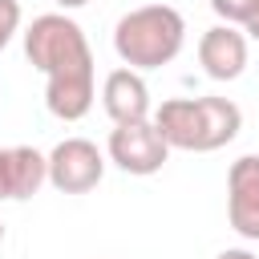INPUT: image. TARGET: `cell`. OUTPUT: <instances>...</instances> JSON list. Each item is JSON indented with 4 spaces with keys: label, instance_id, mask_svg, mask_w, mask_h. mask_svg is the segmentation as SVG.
<instances>
[{
    "label": "cell",
    "instance_id": "52a82bcc",
    "mask_svg": "<svg viewBox=\"0 0 259 259\" xmlns=\"http://www.w3.org/2000/svg\"><path fill=\"white\" fill-rule=\"evenodd\" d=\"M198 65L210 81H235L247 69V36L235 24H214L198 36Z\"/></svg>",
    "mask_w": 259,
    "mask_h": 259
},
{
    "label": "cell",
    "instance_id": "5b68a950",
    "mask_svg": "<svg viewBox=\"0 0 259 259\" xmlns=\"http://www.w3.org/2000/svg\"><path fill=\"white\" fill-rule=\"evenodd\" d=\"M45 158H49V186L61 194H89L105 178V154L89 138H65Z\"/></svg>",
    "mask_w": 259,
    "mask_h": 259
},
{
    "label": "cell",
    "instance_id": "7c38bea8",
    "mask_svg": "<svg viewBox=\"0 0 259 259\" xmlns=\"http://www.w3.org/2000/svg\"><path fill=\"white\" fill-rule=\"evenodd\" d=\"M12 198V182H8V146H0V202Z\"/></svg>",
    "mask_w": 259,
    "mask_h": 259
},
{
    "label": "cell",
    "instance_id": "8fae6325",
    "mask_svg": "<svg viewBox=\"0 0 259 259\" xmlns=\"http://www.w3.org/2000/svg\"><path fill=\"white\" fill-rule=\"evenodd\" d=\"M20 32V0H0V53Z\"/></svg>",
    "mask_w": 259,
    "mask_h": 259
},
{
    "label": "cell",
    "instance_id": "6da1fadb",
    "mask_svg": "<svg viewBox=\"0 0 259 259\" xmlns=\"http://www.w3.org/2000/svg\"><path fill=\"white\" fill-rule=\"evenodd\" d=\"M24 57L36 73H45V105L61 121H81L97 97L93 49L81 24L69 12L32 16L24 28Z\"/></svg>",
    "mask_w": 259,
    "mask_h": 259
},
{
    "label": "cell",
    "instance_id": "9a60e30c",
    "mask_svg": "<svg viewBox=\"0 0 259 259\" xmlns=\"http://www.w3.org/2000/svg\"><path fill=\"white\" fill-rule=\"evenodd\" d=\"M0 243H4V223H0Z\"/></svg>",
    "mask_w": 259,
    "mask_h": 259
},
{
    "label": "cell",
    "instance_id": "8992f818",
    "mask_svg": "<svg viewBox=\"0 0 259 259\" xmlns=\"http://www.w3.org/2000/svg\"><path fill=\"white\" fill-rule=\"evenodd\" d=\"M227 223L235 235L259 243V154H243L227 170Z\"/></svg>",
    "mask_w": 259,
    "mask_h": 259
},
{
    "label": "cell",
    "instance_id": "277c9868",
    "mask_svg": "<svg viewBox=\"0 0 259 259\" xmlns=\"http://www.w3.org/2000/svg\"><path fill=\"white\" fill-rule=\"evenodd\" d=\"M105 154L117 170L134 174V178H150L166 166L170 158V146L162 142L158 125L146 117V121H125V125H113L109 130V142H105Z\"/></svg>",
    "mask_w": 259,
    "mask_h": 259
},
{
    "label": "cell",
    "instance_id": "7a4b0ae2",
    "mask_svg": "<svg viewBox=\"0 0 259 259\" xmlns=\"http://www.w3.org/2000/svg\"><path fill=\"white\" fill-rule=\"evenodd\" d=\"M150 121L158 125V134L170 150L210 154L239 138L243 109L231 97H170L154 109Z\"/></svg>",
    "mask_w": 259,
    "mask_h": 259
},
{
    "label": "cell",
    "instance_id": "5bb4252c",
    "mask_svg": "<svg viewBox=\"0 0 259 259\" xmlns=\"http://www.w3.org/2000/svg\"><path fill=\"white\" fill-rule=\"evenodd\" d=\"M53 4H57V8H65V12H73V8H85L89 0H53Z\"/></svg>",
    "mask_w": 259,
    "mask_h": 259
},
{
    "label": "cell",
    "instance_id": "4fadbf2b",
    "mask_svg": "<svg viewBox=\"0 0 259 259\" xmlns=\"http://www.w3.org/2000/svg\"><path fill=\"white\" fill-rule=\"evenodd\" d=\"M214 259H255V255H251L247 247H227V251H219Z\"/></svg>",
    "mask_w": 259,
    "mask_h": 259
},
{
    "label": "cell",
    "instance_id": "30bf717a",
    "mask_svg": "<svg viewBox=\"0 0 259 259\" xmlns=\"http://www.w3.org/2000/svg\"><path fill=\"white\" fill-rule=\"evenodd\" d=\"M210 8H214V16H219L223 24L243 28V24L259 12V0H210Z\"/></svg>",
    "mask_w": 259,
    "mask_h": 259
},
{
    "label": "cell",
    "instance_id": "3957f363",
    "mask_svg": "<svg viewBox=\"0 0 259 259\" xmlns=\"http://www.w3.org/2000/svg\"><path fill=\"white\" fill-rule=\"evenodd\" d=\"M182 45H186V20L174 4H142L113 24V53L134 73L170 65L182 53Z\"/></svg>",
    "mask_w": 259,
    "mask_h": 259
},
{
    "label": "cell",
    "instance_id": "9c48e42d",
    "mask_svg": "<svg viewBox=\"0 0 259 259\" xmlns=\"http://www.w3.org/2000/svg\"><path fill=\"white\" fill-rule=\"evenodd\" d=\"M8 182H12L16 202L32 198L49 182V158L40 150H32V146H8Z\"/></svg>",
    "mask_w": 259,
    "mask_h": 259
},
{
    "label": "cell",
    "instance_id": "ba28073f",
    "mask_svg": "<svg viewBox=\"0 0 259 259\" xmlns=\"http://www.w3.org/2000/svg\"><path fill=\"white\" fill-rule=\"evenodd\" d=\"M101 109L109 113L113 125H125V121H146L150 117V85L142 73L134 69H113L105 81H101Z\"/></svg>",
    "mask_w": 259,
    "mask_h": 259
}]
</instances>
